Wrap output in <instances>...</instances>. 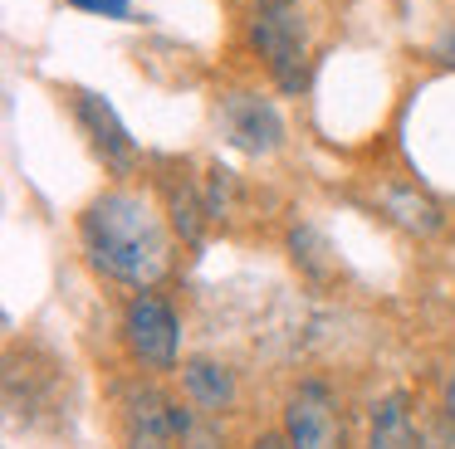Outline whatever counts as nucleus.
<instances>
[{
  "mask_svg": "<svg viewBox=\"0 0 455 449\" xmlns=\"http://www.w3.org/2000/svg\"><path fill=\"white\" fill-rule=\"evenodd\" d=\"M79 244L103 279L138 293H152L172 269V240L157 201L128 185H113L89 201V210L79 215Z\"/></svg>",
  "mask_w": 455,
  "mask_h": 449,
  "instance_id": "nucleus-1",
  "label": "nucleus"
},
{
  "mask_svg": "<svg viewBox=\"0 0 455 449\" xmlns=\"http://www.w3.org/2000/svg\"><path fill=\"white\" fill-rule=\"evenodd\" d=\"M250 44H255V54L265 59V68L275 74V83L284 93L304 88L308 54H304L299 0H255V10H250Z\"/></svg>",
  "mask_w": 455,
  "mask_h": 449,
  "instance_id": "nucleus-2",
  "label": "nucleus"
},
{
  "mask_svg": "<svg viewBox=\"0 0 455 449\" xmlns=\"http://www.w3.org/2000/svg\"><path fill=\"white\" fill-rule=\"evenodd\" d=\"M123 342H128L132 361H142L148 371H172L181 357L177 308L157 293H132L123 308Z\"/></svg>",
  "mask_w": 455,
  "mask_h": 449,
  "instance_id": "nucleus-3",
  "label": "nucleus"
},
{
  "mask_svg": "<svg viewBox=\"0 0 455 449\" xmlns=\"http://www.w3.org/2000/svg\"><path fill=\"white\" fill-rule=\"evenodd\" d=\"M284 439L289 449H347L343 410L323 381H299L284 400Z\"/></svg>",
  "mask_w": 455,
  "mask_h": 449,
  "instance_id": "nucleus-4",
  "label": "nucleus"
},
{
  "mask_svg": "<svg viewBox=\"0 0 455 449\" xmlns=\"http://www.w3.org/2000/svg\"><path fill=\"white\" fill-rule=\"evenodd\" d=\"M118 435H123V449H177L172 396H162L152 381L118 386Z\"/></svg>",
  "mask_w": 455,
  "mask_h": 449,
  "instance_id": "nucleus-5",
  "label": "nucleus"
},
{
  "mask_svg": "<svg viewBox=\"0 0 455 449\" xmlns=\"http://www.w3.org/2000/svg\"><path fill=\"white\" fill-rule=\"evenodd\" d=\"M220 132L230 146L250 156H269L284 142V122H279L275 103H265L259 93H226L220 98Z\"/></svg>",
  "mask_w": 455,
  "mask_h": 449,
  "instance_id": "nucleus-6",
  "label": "nucleus"
},
{
  "mask_svg": "<svg viewBox=\"0 0 455 449\" xmlns=\"http://www.w3.org/2000/svg\"><path fill=\"white\" fill-rule=\"evenodd\" d=\"M74 117H79V127L89 132L93 152L103 156V166H108L113 176H128L132 166H138V146H132L128 127L118 122V113H113L108 98L79 88V93H74Z\"/></svg>",
  "mask_w": 455,
  "mask_h": 449,
  "instance_id": "nucleus-7",
  "label": "nucleus"
},
{
  "mask_svg": "<svg viewBox=\"0 0 455 449\" xmlns=\"http://www.w3.org/2000/svg\"><path fill=\"white\" fill-rule=\"evenodd\" d=\"M367 449H421V425L406 390H387L372 400V420H367Z\"/></svg>",
  "mask_w": 455,
  "mask_h": 449,
  "instance_id": "nucleus-8",
  "label": "nucleus"
},
{
  "mask_svg": "<svg viewBox=\"0 0 455 449\" xmlns=\"http://www.w3.org/2000/svg\"><path fill=\"white\" fill-rule=\"evenodd\" d=\"M181 390L196 410L220 415V410L235 406V371L216 357H187L181 361Z\"/></svg>",
  "mask_w": 455,
  "mask_h": 449,
  "instance_id": "nucleus-9",
  "label": "nucleus"
},
{
  "mask_svg": "<svg viewBox=\"0 0 455 449\" xmlns=\"http://www.w3.org/2000/svg\"><path fill=\"white\" fill-rule=\"evenodd\" d=\"M377 205H382V215L392 224H402L406 234H435L441 230V205L426 191H416V185H387V191L377 195Z\"/></svg>",
  "mask_w": 455,
  "mask_h": 449,
  "instance_id": "nucleus-10",
  "label": "nucleus"
},
{
  "mask_svg": "<svg viewBox=\"0 0 455 449\" xmlns=\"http://www.w3.org/2000/svg\"><path fill=\"white\" fill-rule=\"evenodd\" d=\"M167 215H172V230L181 234L187 244H201V234H206V195H201V185L191 181V176H172L167 181Z\"/></svg>",
  "mask_w": 455,
  "mask_h": 449,
  "instance_id": "nucleus-11",
  "label": "nucleus"
},
{
  "mask_svg": "<svg viewBox=\"0 0 455 449\" xmlns=\"http://www.w3.org/2000/svg\"><path fill=\"white\" fill-rule=\"evenodd\" d=\"M172 429H177V445L181 449H220V425L216 415H206V410H196L187 400H172Z\"/></svg>",
  "mask_w": 455,
  "mask_h": 449,
  "instance_id": "nucleus-12",
  "label": "nucleus"
},
{
  "mask_svg": "<svg viewBox=\"0 0 455 449\" xmlns=\"http://www.w3.org/2000/svg\"><path fill=\"white\" fill-rule=\"evenodd\" d=\"M69 5L89 10V15H103V20H128L132 15V0H69Z\"/></svg>",
  "mask_w": 455,
  "mask_h": 449,
  "instance_id": "nucleus-13",
  "label": "nucleus"
},
{
  "mask_svg": "<svg viewBox=\"0 0 455 449\" xmlns=\"http://www.w3.org/2000/svg\"><path fill=\"white\" fill-rule=\"evenodd\" d=\"M431 59H435V64H445V68H455V20L435 29V39H431Z\"/></svg>",
  "mask_w": 455,
  "mask_h": 449,
  "instance_id": "nucleus-14",
  "label": "nucleus"
},
{
  "mask_svg": "<svg viewBox=\"0 0 455 449\" xmlns=\"http://www.w3.org/2000/svg\"><path fill=\"white\" fill-rule=\"evenodd\" d=\"M441 406H445V415H451V425H455V371L441 381Z\"/></svg>",
  "mask_w": 455,
  "mask_h": 449,
  "instance_id": "nucleus-15",
  "label": "nucleus"
},
{
  "mask_svg": "<svg viewBox=\"0 0 455 449\" xmlns=\"http://www.w3.org/2000/svg\"><path fill=\"white\" fill-rule=\"evenodd\" d=\"M250 449H289V439L284 435H255V439H250Z\"/></svg>",
  "mask_w": 455,
  "mask_h": 449,
  "instance_id": "nucleus-16",
  "label": "nucleus"
}]
</instances>
